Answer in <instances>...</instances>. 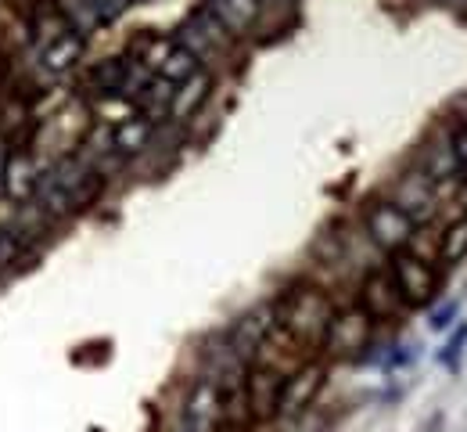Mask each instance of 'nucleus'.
<instances>
[{
  "label": "nucleus",
  "mask_w": 467,
  "mask_h": 432,
  "mask_svg": "<svg viewBox=\"0 0 467 432\" xmlns=\"http://www.w3.org/2000/svg\"><path fill=\"white\" fill-rule=\"evenodd\" d=\"M101 191H105V177L98 170H90L87 163L65 155V159L51 163L44 170L33 202L40 205L44 216H72V213L90 209Z\"/></svg>",
  "instance_id": "nucleus-1"
},
{
  "label": "nucleus",
  "mask_w": 467,
  "mask_h": 432,
  "mask_svg": "<svg viewBox=\"0 0 467 432\" xmlns=\"http://www.w3.org/2000/svg\"><path fill=\"white\" fill-rule=\"evenodd\" d=\"M331 317H335V303L317 285H295L274 307V324L281 332H288L302 350H320L324 346Z\"/></svg>",
  "instance_id": "nucleus-2"
},
{
  "label": "nucleus",
  "mask_w": 467,
  "mask_h": 432,
  "mask_svg": "<svg viewBox=\"0 0 467 432\" xmlns=\"http://www.w3.org/2000/svg\"><path fill=\"white\" fill-rule=\"evenodd\" d=\"M363 227H367V238L381 252H407L413 246V235H417V220L403 213L392 198H378L363 209Z\"/></svg>",
  "instance_id": "nucleus-3"
},
{
  "label": "nucleus",
  "mask_w": 467,
  "mask_h": 432,
  "mask_svg": "<svg viewBox=\"0 0 467 432\" xmlns=\"http://www.w3.org/2000/svg\"><path fill=\"white\" fill-rule=\"evenodd\" d=\"M389 274L403 296L407 307H428L439 292V274L431 263H424L417 252H392V263H389Z\"/></svg>",
  "instance_id": "nucleus-4"
},
{
  "label": "nucleus",
  "mask_w": 467,
  "mask_h": 432,
  "mask_svg": "<svg viewBox=\"0 0 467 432\" xmlns=\"http://www.w3.org/2000/svg\"><path fill=\"white\" fill-rule=\"evenodd\" d=\"M374 339V321L363 307L349 310H335L331 317V328H327V339L320 350H327L331 357H359Z\"/></svg>",
  "instance_id": "nucleus-5"
},
{
  "label": "nucleus",
  "mask_w": 467,
  "mask_h": 432,
  "mask_svg": "<svg viewBox=\"0 0 467 432\" xmlns=\"http://www.w3.org/2000/svg\"><path fill=\"white\" fill-rule=\"evenodd\" d=\"M281 385L285 374L266 364H252L244 382H241V400H244V418L252 422H270L277 418V404H281Z\"/></svg>",
  "instance_id": "nucleus-6"
},
{
  "label": "nucleus",
  "mask_w": 467,
  "mask_h": 432,
  "mask_svg": "<svg viewBox=\"0 0 467 432\" xmlns=\"http://www.w3.org/2000/svg\"><path fill=\"white\" fill-rule=\"evenodd\" d=\"M40 177H44V166H40L36 152H29V148H11L7 159L0 163V184L15 205H29L36 198Z\"/></svg>",
  "instance_id": "nucleus-7"
},
{
  "label": "nucleus",
  "mask_w": 467,
  "mask_h": 432,
  "mask_svg": "<svg viewBox=\"0 0 467 432\" xmlns=\"http://www.w3.org/2000/svg\"><path fill=\"white\" fill-rule=\"evenodd\" d=\"M359 307L370 313L374 324L378 321H396L407 310L400 289H396V281H392V274H389V267L385 270L378 267V270H370L363 278V285H359Z\"/></svg>",
  "instance_id": "nucleus-8"
},
{
  "label": "nucleus",
  "mask_w": 467,
  "mask_h": 432,
  "mask_svg": "<svg viewBox=\"0 0 467 432\" xmlns=\"http://www.w3.org/2000/svg\"><path fill=\"white\" fill-rule=\"evenodd\" d=\"M324 364H313V361H306L302 368H295L288 378H285V385H281V404H277V418H295V415H302L306 407H313V400H317V393L324 389Z\"/></svg>",
  "instance_id": "nucleus-9"
},
{
  "label": "nucleus",
  "mask_w": 467,
  "mask_h": 432,
  "mask_svg": "<svg viewBox=\"0 0 467 432\" xmlns=\"http://www.w3.org/2000/svg\"><path fill=\"white\" fill-rule=\"evenodd\" d=\"M36 47H40V68H44L47 76H65V72H72V68L79 65V58H83L87 37H83L76 26H65L61 33L40 40Z\"/></svg>",
  "instance_id": "nucleus-10"
},
{
  "label": "nucleus",
  "mask_w": 467,
  "mask_h": 432,
  "mask_svg": "<svg viewBox=\"0 0 467 432\" xmlns=\"http://www.w3.org/2000/svg\"><path fill=\"white\" fill-rule=\"evenodd\" d=\"M176 44H183L198 62H205V58H213V55H223V51L231 47V37L223 33V26H220L209 11H202V15H194V18L183 26V33H180Z\"/></svg>",
  "instance_id": "nucleus-11"
},
{
  "label": "nucleus",
  "mask_w": 467,
  "mask_h": 432,
  "mask_svg": "<svg viewBox=\"0 0 467 432\" xmlns=\"http://www.w3.org/2000/svg\"><path fill=\"white\" fill-rule=\"evenodd\" d=\"M274 328V310H255V313H244L237 324L231 328L227 342H231V353L237 361H255L263 339L270 335Z\"/></svg>",
  "instance_id": "nucleus-12"
},
{
  "label": "nucleus",
  "mask_w": 467,
  "mask_h": 432,
  "mask_svg": "<svg viewBox=\"0 0 467 432\" xmlns=\"http://www.w3.org/2000/svg\"><path fill=\"white\" fill-rule=\"evenodd\" d=\"M205 11L223 26V33L234 40V37L252 33V26L259 22L263 4H259V0H209V7H205Z\"/></svg>",
  "instance_id": "nucleus-13"
},
{
  "label": "nucleus",
  "mask_w": 467,
  "mask_h": 432,
  "mask_svg": "<svg viewBox=\"0 0 467 432\" xmlns=\"http://www.w3.org/2000/svg\"><path fill=\"white\" fill-rule=\"evenodd\" d=\"M151 141H155V120H148L140 112H133V116H126L112 126V148L122 159H133V155L148 152Z\"/></svg>",
  "instance_id": "nucleus-14"
},
{
  "label": "nucleus",
  "mask_w": 467,
  "mask_h": 432,
  "mask_svg": "<svg viewBox=\"0 0 467 432\" xmlns=\"http://www.w3.org/2000/svg\"><path fill=\"white\" fill-rule=\"evenodd\" d=\"M209 94H213V76L202 68V72H194L187 83H180V87H176L173 105H170V120H176V123L194 120V116H198V109L209 101Z\"/></svg>",
  "instance_id": "nucleus-15"
},
{
  "label": "nucleus",
  "mask_w": 467,
  "mask_h": 432,
  "mask_svg": "<svg viewBox=\"0 0 467 432\" xmlns=\"http://www.w3.org/2000/svg\"><path fill=\"white\" fill-rule=\"evenodd\" d=\"M220 389L213 385V382H198L194 389H191V396H187V411H183V418H187V429L202 432V429H213L220 418Z\"/></svg>",
  "instance_id": "nucleus-16"
},
{
  "label": "nucleus",
  "mask_w": 467,
  "mask_h": 432,
  "mask_svg": "<svg viewBox=\"0 0 467 432\" xmlns=\"http://www.w3.org/2000/svg\"><path fill=\"white\" fill-rule=\"evenodd\" d=\"M130 72H133L130 58H105L101 65L90 68L87 87H90V94L119 98V94H126V87H130Z\"/></svg>",
  "instance_id": "nucleus-17"
},
{
  "label": "nucleus",
  "mask_w": 467,
  "mask_h": 432,
  "mask_svg": "<svg viewBox=\"0 0 467 432\" xmlns=\"http://www.w3.org/2000/svg\"><path fill=\"white\" fill-rule=\"evenodd\" d=\"M173 94H176V83H170V79H162V76L144 79V87H140V94H137L140 116H148V120H155V123H159L162 116H170Z\"/></svg>",
  "instance_id": "nucleus-18"
},
{
  "label": "nucleus",
  "mask_w": 467,
  "mask_h": 432,
  "mask_svg": "<svg viewBox=\"0 0 467 432\" xmlns=\"http://www.w3.org/2000/svg\"><path fill=\"white\" fill-rule=\"evenodd\" d=\"M392 202L417 220L420 209H431V181H428L424 174H407V177H400V187H396V198H392Z\"/></svg>",
  "instance_id": "nucleus-19"
},
{
  "label": "nucleus",
  "mask_w": 467,
  "mask_h": 432,
  "mask_svg": "<svg viewBox=\"0 0 467 432\" xmlns=\"http://www.w3.org/2000/svg\"><path fill=\"white\" fill-rule=\"evenodd\" d=\"M194 72H202V62L183 47V44H176L173 40V47L166 51V58L159 62V68H155V76H162V79H170V83H187Z\"/></svg>",
  "instance_id": "nucleus-20"
},
{
  "label": "nucleus",
  "mask_w": 467,
  "mask_h": 432,
  "mask_svg": "<svg viewBox=\"0 0 467 432\" xmlns=\"http://www.w3.org/2000/svg\"><path fill=\"white\" fill-rule=\"evenodd\" d=\"M29 248V231L22 224H0V274L15 270Z\"/></svg>",
  "instance_id": "nucleus-21"
},
{
  "label": "nucleus",
  "mask_w": 467,
  "mask_h": 432,
  "mask_svg": "<svg viewBox=\"0 0 467 432\" xmlns=\"http://www.w3.org/2000/svg\"><path fill=\"white\" fill-rule=\"evenodd\" d=\"M467 256V216L461 220H453L446 231H442V238H439V259L446 263V267H453V263H461Z\"/></svg>",
  "instance_id": "nucleus-22"
},
{
  "label": "nucleus",
  "mask_w": 467,
  "mask_h": 432,
  "mask_svg": "<svg viewBox=\"0 0 467 432\" xmlns=\"http://www.w3.org/2000/svg\"><path fill=\"white\" fill-rule=\"evenodd\" d=\"M450 155H453L457 174H464L467 177V126H461V130L453 133V141H450Z\"/></svg>",
  "instance_id": "nucleus-23"
},
{
  "label": "nucleus",
  "mask_w": 467,
  "mask_h": 432,
  "mask_svg": "<svg viewBox=\"0 0 467 432\" xmlns=\"http://www.w3.org/2000/svg\"><path fill=\"white\" fill-rule=\"evenodd\" d=\"M464 342H467V328H461L453 339H450V346H446V353H442V361H453L461 350H464Z\"/></svg>",
  "instance_id": "nucleus-24"
},
{
  "label": "nucleus",
  "mask_w": 467,
  "mask_h": 432,
  "mask_svg": "<svg viewBox=\"0 0 467 432\" xmlns=\"http://www.w3.org/2000/svg\"><path fill=\"white\" fill-rule=\"evenodd\" d=\"M7 4H11V7H18L22 15H29V18H33V15H36L40 7H47L51 0H7Z\"/></svg>",
  "instance_id": "nucleus-25"
},
{
  "label": "nucleus",
  "mask_w": 467,
  "mask_h": 432,
  "mask_svg": "<svg viewBox=\"0 0 467 432\" xmlns=\"http://www.w3.org/2000/svg\"><path fill=\"white\" fill-rule=\"evenodd\" d=\"M453 313H457V307H446V310H442V313H439V317H435V321H431V324H435V328H446Z\"/></svg>",
  "instance_id": "nucleus-26"
},
{
  "label": "nucleus",
  "mask_w": 467,
  "mask_h": 432,
  "mask_svg": "<svg viewBox=\"0 0 467 432\" xmlns=\"http://www.w3.org/2000/svg\"><path fill=\"white\" fill-rule=\"evenodd\" d=\"M213 432H241V426H237V422H227V418H220V422L213 426Z\"/></svg>",
  "instance_id": "nucleus-27"
},
{
  "label": "nucleus",
  "mask_w": 467,
  "mask_h": 432,
  "mask_svg": "<svg viewBox=\"0 0 467 432\" xmlns=\"http://www.w3.org/2000/svg\"><path fill=\"white\" fill-rule=\"evenodd\" d=\"M7 79H11V62H7L4 55H0V87H4Z\"/></svg>",
  "instance_id": "nucleus-28"
},
{
  "label": "nucleus",
  "mask_w": 467,
  "mask_h": 432,
  "mask_svg": "<svg viewBox=\"0 0 467 432\" xmlns=\"http://www.w3.org/2000/svg\"><path fill=\"white\" fill-rule=\"evenodd\" d=\"M87 4H98V7H105V4H112V0H87Z\"/></svg>",
  "instance_id": "nucleus-29"
},
{
  "label": "nucleus",
  "mask_w": 467,
  "mask_h": 432,
  "mask_svg": "<svg viewBox=\"0 0 467 432\" xmlns=\"http://www.w3.org/2000/svg\"><path fill=\"white\" fill-rule=\"evenodd\" d=\"M0 40H4V29H0Z\"/></svg>",
  "instance_id": "nucleus-30"
}]
</instances>
